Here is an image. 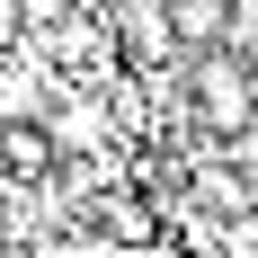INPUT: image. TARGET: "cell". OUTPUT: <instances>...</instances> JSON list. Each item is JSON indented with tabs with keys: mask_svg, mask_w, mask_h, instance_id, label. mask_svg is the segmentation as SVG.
<instances>
[{
	"mask_svg": "<svg viewBox=\"0 0 258 258\" xmlns=\"http://www.w3.org/2000/svg\"><path fill=\"white\" fill-rule=\"evenodd\" d=\"M196 116H205L214 134H249L258 125V80L240 53H205L196 62Z\"/></svg>",
	"mask_w": 258,
	"mask_h": 258,
	"instance_id": "1",
	"label": "cell"
},
{
	"mask_svg": "<svg viewBox=\"0 0 258 258\" xmlns=\"http://www.w3.org/2000/svg\"><path fill=\"white\" fill-rule=\"evenodd\" d=\"M125 53L134 62H169V0H152V9H125Z\"/></svg>",
	"mask_w": 258,
	"mask_h": 258,
	"instance_id": "2",
	"label": "cell"
},
{
	"mask_svg": "<svg viewBox=\"0 0 258 258\" xmlns=\"http://www.w3.org/2000/svg\"><path fill=\"white\" fill-rule=\"evenodd\" d=\"M223 36V0H178L169 9V45H214Z\"/></svg>",
	"mask_w": 258,
	"mask_h": 258,
	"instance_id": "3",
	"label": "cell"
},
{
	"mask_svg": "<svg viewBox=\"0 0 258 258\" xmlns=\"http://www.w3.org/2000/svg\"><path fill=\"white\" fill-rule=\"evenodd\" d=\"M45 152H53V143H45L36 125H9V134H0V169H18V178H27V169H45Z\"/></svg>",
	"mask_w": 258,
	"mask_h": 258,
	"instance_id": "4",
	"label": "cell"
}]
</instances>
